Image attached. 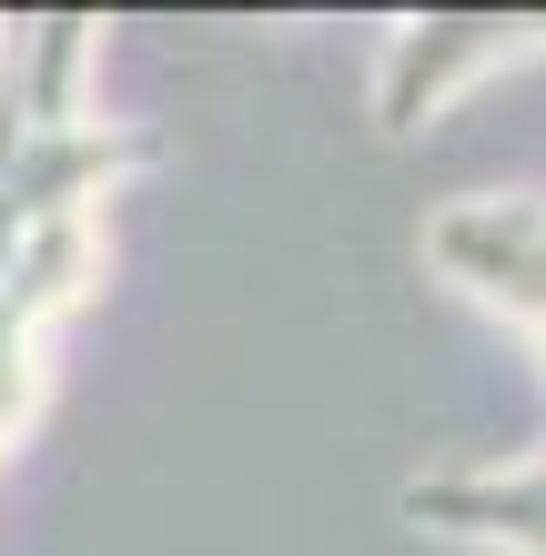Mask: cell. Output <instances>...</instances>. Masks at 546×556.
<instances>
[{
    "label": "cell",
    "instance_id": "6da1fadb",
    "mask_svg": "<svg viewBox=\"0 0 546 556\" xmlns=\"http://www.w3.org/2000/svg\"><path fill=\"white\" fill-rule=\"evenodd\" d=\"M91 274H102V223H41L11 253V274H0V445L41 405V334L91 293Z\"/></svg>",
    "mask_w": 546,
    "mask_h": 556
},
{
    "label": "cell",
    "instance_id": "7a4b0ae2",
    "mask_svg": "<svg viewBox=\"0 0 546 556\" xmlns=\"http://www.w3.org/2000/svg\"><path fill=\"white\" fill-rule=\"evenodd\" d=\"M526 30H546V21H506V11H435V21H405V30H395V51H384L374 122H384V132H415V122H426L445 91L475 72V61L517 51Z\"/></svg>",
    "mask_w": 546,
    "mask_h": 556
}]
</instances>
